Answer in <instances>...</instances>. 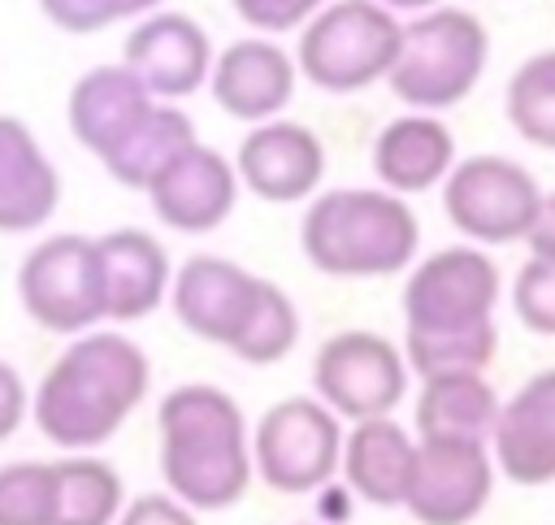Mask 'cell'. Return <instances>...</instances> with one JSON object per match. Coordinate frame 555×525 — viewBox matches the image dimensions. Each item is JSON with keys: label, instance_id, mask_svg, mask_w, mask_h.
<instances>
[{"label": "cell", "instance_id": "6da1fadb", "mask_svg": "<svg viewBox=\"0 0 555 525\" xmlns=\"http://www.w3.org/2000/svg\"><path fill=\"white\" fill-rule=\"evenodd\" d=\"M503 295L499 265L455 243L412 265L403 282V360L416 377L486 369L499 351L494 304Z\"/></svg>", "mask_w": 555, "mask_h": 525}, {"label": "cell", "instance_id": "7a4b0ae2", "mask_svg": "<svg viewBox=\"0 0 555 525\" xmlns=\"http://www.w3.org/2000/svg\"><path fill=\"white\" fill-rule=\"evenodd\" d=\"M152 360L121 330L74 334L30 395L39 434L65 451L104 447L147 399Z\"/></svg>", "mask_w": 555, "mask_h": 525}, {"label": "cell", "instance_id": "3957f363", "mask_svg": "<svg viewBox=\"0 0 555 525\" xmlns=\"http://www.w3.org/2000/svg\"><path fill=\"white\" fill-rule=\"evenodd\" d=\"M165 490L195 512H225L247 499L251 430L238 399L212 382L173 386L156 408Z\"/></svg>", "mask_w": 555, "mask_h": 525}, {"label": "cell", "instance_id": "277c9868", "mask_svg": "<svg viewBox=\"0 0 555 525\" xmlns=\"http://www.w3.org/2000/svg\"><path fill=\"white\" fill-rule=\"evenodd\" d=\"M421 221L386 187L317 191L299 217V252L325 278H390L416 260Z\"/></svg>", "mask_w": 555, "mask_h": 525}, {"label": "cell", "instance_id": "5b68a950", "mask_svg": "<svg viewBox=\"0 0 555 525\" xmlns=\"http://www.w3.org/2000/svg\"><path fill=\"white\" fill-rule=\"evenodd\" d=\"M490 61V35L477 13L434 4L403 22L399 56L386 74L390 91L416 113H442L473 95Z\"/></svg>", "mask_w": 555, "mask_h": 525}, {"label": "cell", "instance_id": "8992f818", "mask_svg": "<svg viewBox=\"0 0 555 525\" xmlns=\"http://www.w3.org/2000/svg\"><path fill=\"white\" fill-rule=\"evenodd\" d=\"M403 22L377 0H330L299 26L295 65L317 91L351 95L382 82L399 56Z\"/></svg>", "mask_w": 555, "mask_h": 525}, {"label": "cell", "instance_id": "52a82bcc", "mask_svg": "<svg viewBox=\"0 0 555 525\" xmlns=\"http://www.w3.org/2000/svg\"><path fill=\"white\" fill-rule=\"evenodd\" d=\"M17 304L48 334H87L104 312V269L91 234H48L17 265Z\"/></svg>", "mask_w": 555, "mask_h": 525}, {"label": "cell", "instance_id": "ba28073f", "mask_svg": "<svg viewBox=\"0 0 555 525\" xmlns=\"http://www.w3.org/2000/svg\"><path fill=\"white\" fill-rule=\"evenodd\" d=\"M343 417H334L317 395L278 399L251 430L256 477L278 495L325 490L343 460Z\"/></svg>", "mask_w": 555, "mask_h": 525}, {"label": "cell", "instance_id": "9c48e42d", "mask_svg": "<svg viewBox=\"0 0 555 525\" xmlns=\"http://www.w3.org/2000/svg\"><path fill=\"white\" fill-rule=\"evenodd\" d=\"M538 208H542V191L533 174L520 161L494 152L455 161L451 174L442 178V213L464 239L481 247L525 243L538 221Z\"/></svg>", "mask_w": 555, "mask_h": 525}, {"label": "cell", "instance_id": "30bf717a", "mask_svg": "<svg viewBox=\"0 0 555 525\" xmlns=\"http://www.w3.org/2000/svg\"><path fill=\"white\" fill-rule=\"evenodd\" d=\"M408 360L377 330H338L312 356V395L343 421L390 417L408 395Z\"/></svg>", "mask_w": 555, "mask_h": 525}, {"label": "cell", "instance_id": "8fae6325", "mask_svg": "<svg viewBox=\"0 0 555 525\" xmlns=\"http://www.w3.org/2000/svg\"><path fill=\"white\" fill-rule=\"evenodd\" d=\"M494 490V456L473 438H416L403 508L421 525H468Z\"/></svg>", "mask_w": 555, "mask_h": 525}, {"label": "cell", "instance_id": "7c38bea8", "mask_svg": "<svg viewBox=\"0 0 555 525\" xmlns=\"http://www.w3.org/2000/svg\"><path fill=\"white\" fill-rule=\"evenodd\" d=\"M212 39L208 30L178 9H156L134 17L126 43H121V65L156 95V100H186L199 87H208L212 69Z\"/></svg>", "mask_w": 555, "mask_h": 525}, {"label": "cell", "instance_id": "4fadbf2b", "mask_svg": "<svg viewBox=\"0 0 555 525\" xmlns=\"http://www.w3.org/2000/svg\"><path fill=\"white\" fill-rule=\"evenodd\" d=\"M234 169L243 191H251L264 204H304L321 191L325 178V143L312 126L291 121V117H269L256 121L238 152Z\"/></svg>", "mask_w": 555, "mask_h": 525}, {"label": "cell", "instance_id": "5bb4252c", "mask_svg": "<svg viewBox=\"0 0 555 525\" xmlns=\"http://www.w3.org/2000/svg\"><path fill=\"white\" fill-rule=\"evenodd\" d=\"M238 191H243V182H238L234 156L195 139L147 182L143 195L169 230L208 234V230L225 226V217L238 204Z\"/></svg>", "mask_w": 555, "mask_h": 525}, {"label": "cell", "instance_id": "9a60e30c", "mask_svg": "<svg viewBox=\"0 0 555 525\" xmlns=\"http://www.w3.org/2000/svg\"><path fill=\"white\" fill-rule=\"evenodd\" d=\"M256 291H260V273L243 269L230 256L199 252L173 269L169 304L186 334L230 351L256 308Z\"/></svg>", "mask_w": 555, "mask_h": 525}, {"label": "cell", "instance_id": "2e32d148", "mask_svg": "<svg viewBox=\"0 0 555 525\" xmlns=\"http://www.w3.org/2000/svg\"><path fill=\"white\" fill-rule=\"evenodd\" d=\"M295 52H286L273 35H247L225 43L212 56L208 69V95L217 100V108L234 121H269L282 117L291 95H295Z\"/></svg>", "mask_w": 555, "mask_h": 525}, {"label": "cell", "instance_id": "e0dca14e", "mask_svg": "<svg viewBox=\"0 0 555 525\" xmlns=\"http://www.w3.org/2000/svg\"><path fill=\"white\" fill-rule=\"evenodd\" d=\"M490 456L494 469L516 486L555 482V369L533 373L499 408Z\"/></svg>", "mask_w": 555, "mask_h": 525}, {"label": "cell", "instance_id": "ac0fdd59", "mask_svg": "<svg viewBox=\"0 0 555 525\" xmlns=\"http://www.w3.org/2000/svg\"><path fill=\"white\" fill-rule=\"evenodd\" d=\"M100 247V269H104V312L117 325L152 317L169 299L173 265L169 252L156 234L139 226H121L95 239Z\"/></svg>", "mask_w": 555, "mask_h": 525}, {"label": "cell", "instance_id": "d6986e66", "mask_svg": "<svg viewBox=\"0 0 555 525\" xmlns=\"http://www.w3.org/2000/svg\"><path fill=\"white\" fill-rule=\"evenodd\" d=\"M61 208V174L35 130L0 113V234H35Z\"/></svg>", "mask_w": 555, "mask_h": 525}, {"label": "cell", "instance_id": "ffe728a7", "mask_svg": "<svg viewBox=\"0 0 555 525\" xmlns=\"http://www.w3.org/2000/svg\"><path fill=\"white\" fill-rule=\"evenodd\" d=\"M152 104H156V95L117 61V65H91V69L69 87L65 117H69L74 139H78L95 161H104V156L143 121V113H147Z\"/></svg>", "mask_w": 555, "mask_h": 525}, {"label": "cell", "instance_id": "44dd1931", "mask_svg": "<svg viewBox=\"0 0 555 525\" xmlns=\"http://www.w3.org/2000/svg\"><path fill=\"white\" fill-rule=\"evenodd\" d=\"M455 165V135L438 113H399L386 121L373 139V174L377 187L395 195H421L429 187H442V178Z\"/></svg>", "mask_w": 555, "mask_h": 525}, {"label": "cell", "instance_id": "7402d4cb", "mask_svg": "<svg viewBox=\"0 0 555 525\" xmlns=\"http://www.w3.org/2000/svg\"><path fill=\"white\" fill-rule=\"evenodd\" d=\"M412 460H416V438L395 417H369V421H351V430L343 434L338 473L347 477L356 499L373 508H403Z\"/></svg>", "mask_w": 555, "mask_h": 525}, {"label": "cell", "instance_id": "603a6c76", "mask_svg": "<svg viewBox=\"0 0 555 525\" xmlns=\"http://www.w3.org/2000/svg\"><path fill=\"white\" fill-rule=\"evenodd\" d=\"M499 395L477 369L429 373L416 390V438H473L490 443L499 421Z\"/></svg>", "mask_w": 555, "mask_h": 525}, {"label": "cell", "instance_id": "cb8c5ba5", "mask_svg": "<svg viewBox=\"0 0 555 525\" xmlns=\"http://www.w3.org/2000/svg\"><path fill=\"white\" fill-rule=\"evenodd\" d=\"M186 143H195V121H191L178 104L156 100V104L143 113V121H139L100 165H104L108 178L121 182L126 191H147V182H152Z\"/></svg>", "mask_w": 555, "mask_h": 525}, {"label": "cell", "instance_id": "d4e9b609", "mask_svg": "<svg viewBox=\"0 0 555 525\" xmlns=\"http://www.w3.org/2000/svg\"><path fill=\"white\" fill-rule=\"evenodd\" d=\"M121 508L126 482L108 460L91 451L56 460V525H117Z\"/></svg>", "mask_w": 555, "mask_h": 525}, {"label": "cell", "instance_id": "484cf974", "mask_svg": "<svg viewBox=\"0 0 555 525\" xmlns=\"http://www.w3.org/2000/svg\"><path fill=\"white\" fill-rule=\"evenodd\" d=\"M503 108L525 143L555 152V48L533 52L516 65V74L507 78Z\"/></svg>", "mask_w": 555, "mask_h": 525}, {"label": "cell", "instance_id": "4316f807", "mask_svg": "<svg viewBox=\"0 0 555 525\" xmlns=\"http://www.w3.org/2000/svg\"><path fill=\"white\" fill-rule=\"evenodd\" d=\"M299 330H304V325H299V308H295V299H291L278 282L260 278L256 308H251L243 334L234 338L230 356L243 360V364H278V360H286V356L295 351Z\"/></svg>", "mask_w": 555, "mask_h": 525}, {"label": "cell", "instance_id": "83f0119b", "mask_svg": "<svg viewBox=\"0 0 555 525\" xmlns=\"http://www.w3.org/2000/svg\"><path fill=\"white\" fill-rule=\"evenodd\" d=\"M0 525H56V460L0 464Z\"/></svg>", "mask_w": 555, "mask_h": 525}, {"label": "cell", "instance_id": "f1b7e54d", "mask_svg": "<svg viewBox=\"0 0 555 525\" xmlns=\"http://www.w3.org/2000/svg\"><path fill=\"white\" fill-rule=\"evenodd\" d=\"M165 9V0H39V13L65 35H95L113 22Z\"/></svg>", "mask_w": 555, "mask_h": 525}, {"label": "cell", "instance_id": "f546056e", "mask_svg": "<svg viewBox=\"0 0 555 525\" xmlns=\"http://www.w3.org/2000/svg\"><path fill=\"white\" fill-rule=\"evenodd\" d=\"M512 308L533 334H551L555 338V260L529 256L520 265L516 286H512Z\"/></svg>", "mask_w": 555, "mask_h": 525}, {"label": "cell", "instance_id": "4dcf8cb0", "mask_svg": "<svg viewBox=\"0 0 555 525\" xmlns=\"http://www.w3.org/2000/svg\"><path fill=\"white\" fill-rule=\"evenodd\" d=\"M230 4L256 35H286V30H299L330 0H230Z\"/></svg>", "mask_w": 555, "mask_h": 525}, {"label": "cell", "instance_id": "1f68e13d", "mask_svg": "<svg viewBox=\"0 0 555 525\" xmlns=\"http://www.w3.org/2000/svg\"><path fill=\"white\" fill-rule=\"evenodd\" d=\"M117 525H199V512L178 503L169 490H147L121 508Z\"/></svg>", "mask_w": 555, "mask_h": 525}, {"label": "cell", "instance_id": "d6a6232c", "mask_svg": "<svg viewBox=\"0 0 555 525\" xmlns=\"http://www.w3.org/2000/svg\"><path fill=\"white\" fill-rule=\"evenodd\" d=\"M26 417H30V386L17 373V364L0 360V443H9Z\"/></svg>", "mask_w": 555, "mask_h": 525}, {"label": "cell", "instance_id": "836d02e7", "mask_svg": "<svg viewBox=\"0 0 555 525\" xmlns=\"http://www.w3.org/2000/svg\"><path fill=\"white\" fill-rule=\"evenodd\" d=\"M529 252L533 256H546V260H555V191L551 195H542V208H538V221H533V230H529Z\"/></svg>", "mask_w": 555, "mask_h": 525}, {"label": "cell", "instance_id": "e575fe53", "mask_svg": "<svg viewBox=\"0 0 555 525\" xmlns=\"http://www.w3.org/2000/svg\"><path fill=\"white\" fill-rule=\"evenodd\" d=\"M377 4H386L390 13H425V9H434L442 0H377Z\"/></svg>", "mask_w": 555, "mask_h": 525}]
</instances>
